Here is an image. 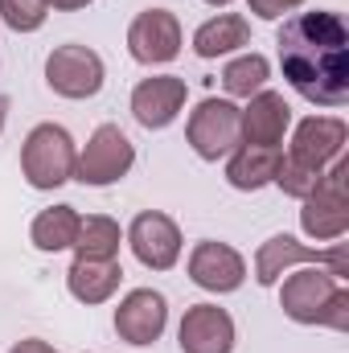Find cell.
I'll return each mask as SVG.
<instances>
[{
	"instance_id": "6da1fadb",
	"label": "cell",
	"mask_w": 349,
	"mask_h": 353,
	"mask_svg": "<svg viewBox=\"0 0 349 353\" xmlns=\"http://www.w3.org/2000/svg\"><path fill=\"white\" fill-rule=\"evenodd\" d=\"M283 79L317 107H341L349 99V29L337 12H300L283 21L279 37Z\"/></svg>"
},
{
	"instance_id": "7a4b0ae2",
	"label": "cell",
	"mask_w": 349,
	"mask_h": 353,
	"mask_svg": "<svg viewBox=\"0 0 349 353\" xmlns=\"http://www.w3.org/2000/svg\"><path fill=\"white\" fill-rule=\"evenodd\" d=\"M79 165V152H74V140L66 128L58 123H37L29 136H25V148H21V169L25 181L33 189H58L62 181L74 176Z\"/></svg>"
},
{
	"instance_id": "3957f363",
	"label": "cell",
	"mask_w": 349,
	"mask_h": 353,
	"mask_svg": "<svg viewBox=\"0 0 349 353\" xmlns=\"http://www.w3.org/2000/svg\"><path fill=\"white\" fill-rule=\"evenodd\" d=\"M349 161L337 157L333 169H325L317 189L304 197L300 226L308 239H341L349 230Z\"/></svg>"
},
{
	"instance_id": "277c9868",
	"label": "cell",
	"mask_w": 349,
	"mask_h": 353,
	"mask_svg": "<svg viewBox=\"0 0 349 353\" xmlns=\"http://www.w3.org/2000/svg\"><path fill=\"white\" fill-rule=\"evenodd\" d=\"M185 136L201 161L230 157L243 144V107H235L230 99H201L197 111L189 115Z\"/></svg>"
},
{
	"instance_id": "5b68a950",
	"label": "cell",
	"mask_w": 349,
	"mask_h": 353,
	"mask_svg": "<svg viewBox=\"0 0 349 353\" xmlns=\"http://www.w3.org/2000/svg\"><path fill=\"white\" fill-rule=\"evenodd\" d=\"M325 267L329 275H337V279H346L349 275V255L346 247L337 243V247H329V251H317V247H304V243H296V239H288V234H275V239H267L259 247V255H255V279H259L263 288H271L279 275H288L292 267Z\"/></svg>"
},
{
	"instance_id": "8992f818",
	"label": "cell",
	"mask_w": 349,
	"mask_h": 353,
	"mask_svg": "<svg viewBox=\"0 0 349 353\" xmlns=\"http://www.w3.org/2000/svg\"><path fill=\"white\" fill-rule=\"evenodd\" d=\"M132 161H136L132 140L115 123H103V128H94V136L87 140V148H83V157L74 165V176L83 185H111V181L128 176Z\"/></svg>"
},
{
	"instance_id": "52a82bcc",
	"label": "cell",
	"mask_w": 349,
	"mask_h": 353,
	"mask_svg": "<svg viewBox=\"0 0 349 353\" xmlns=\"http://www.w3.org/2000/svg\"><path fill=\"white\" fill-rule=\"evenodd\" d=\"M46 83L62 99H90L103 87V58L87 46H58L46 62Z\"/></svg>"
},
{
	"instance_id": "ba28073f",
	"label": "cell",
	"mask_w": 349,
	"mask_h": 353,
	"mask_svg": "<svg viewBox=\"0 0 349 353\" xmlns=\"http://www.w3.org/2000/svg\"><path fill=\"white\" fill-rule=\"evenodd\" d=\"M346 136H349V128L341 123V119H333V115H312V119H304V123L296 128L288 161H292V165H300V169L325 173V169L341 157Z\"/></svg>"
},
{
	"instance_id": "9c48e42d",
	"label": "cell",
	"mask_w": 349,
	"mask_h": 353,
	"mask_svg": "<svg viewBox=\"0 0 349 353\" xmlns=\"http://www.w3.org/2000/svg\"><path fill=\"white\" fill-rule=\"evenodd\" d=\"M128 50L136 62L144 66H161V62H173L181 54V25L169 8H148L132 21L128 29Z\"/></svg>"
},
{
	"instance_id": "30bf717a",
	"label": "cell",
	"mask_w": 349,
	"mask_h": 353,
	"mask_svg": "<svg viewBox=\"0 0 349 353\" xmlns=\"http://www.w3.org/2000/svg\"><path fill=\"white\" fill-rule=\"evenodd\" d=\"M128 243H132V255L152 271H169L181 259V230L169 214H157V210H144L136 214L132 230H128Z\"/></svg>"
},
{
	"instance_id": "8fae6325",
	"label": "cell",
	"mask_w": 349,
	"mask_h": 353,
	"mask_svg": "<svg viewBox=\"0 0 349 353\" xmlns=\"http://www.w3.org/2000/svg\"><path fill=\"white\" fill-rule=\"evenodd\" d=\"M333 296H337V275H329L321 267H304V271H296V275L283 279L279 308L292 321H300V325H321Z\"/></svg>"
},
{
	"instance_id": "7c38bea8",
	"label": "cell",
	"mask_w": 349,
	"mask_h": 353,
	"mask_svg": "<svg viewBox=\"0 0 349 353\" xmlns=\"http://www.w3.org/2000/svg\"><path fill=\"white\" fill-rule=\"evenodd\" d=\"M165 321H169L165 296L152 292V288L128 292L123 304L115 308V333H119L128 345H152V341L165 333Z\"/></svg>"
},
{
	"instance_id": "4fadbf2b",
	"label": "cell",
	"mask_w": 349,
	"mask_h": 353,
	"mask_svg": "<svg viewBox=\"0 0 349 353\" xmlns=\"http://www.w3.org/2000/svg\"><path fill=\"white\" fill-rule=\"evenodd\" d=\"M181 353H230L235 350V321L218 304H193L181 316Z\"/></svg>"
},
{
	"instance_id": "5bb4252c",
	"label": "cell",
	"mask_w": 349,
	"mask_h": 353,
	"mask_svg": "<svg viewBox=\"0 0 349 353\" xmlns=\"http://www.w3.org/2000/svg\"><path fill=\"white\" fill-rule=\"evenodd\" d=\"M189 275L206 292H235L247 279V263L226 243H197L189 255Z\"/></svg>"
},
{
	"instance_id": "9a60e30c",
	"label": "cell",
	"mask_w": 349,
	"mask_h": 353,
	"mask_svg": "<svg viewBox=\"0 0 349 353\" xmlns=\"http://www.w3.org/2000/svg\"><path fill=\"white\" fill-rule=\"evenodd\" d=\"M185 79L177 74H161V79H144L132 90V115L140 128H169L177 111L185 107Z\"/></svg>"
},
{
	"instance_id": "2e32d148",
	"label": "cell",
	"mask_w": 349,
	"mask_h": 353,
	"mask_svg": "<svg viewBox=\"0 0 349 353\" xmlns=\"http://www.w3.org/2000/svg\"><path fill=\"white\" fill-rule=\"evenodd\" d=\"M288 123H292L288 99L279 90H259V94H251V107L243 111V140L263 144V148H279Z\"/></svg>"
},
{
	"instance_id": "e0dca14e",
	"label": "cell",
	"mask_w": 349,
	"mask_h": 353,
	"mask_svg": "<svg viewBox=\"0 0 349 353\" xmlns=\"http://www.w3.org/2000/svg\"><path fill=\"white\" fill-rule=\"evenodd\" d=\"M123 279V267L115 259H74V267L66 271V283H70V296L83 300V304H103L115 296Z\"/></svg>"
},
{
	"instance_id": "ac0fdd59",
	"label": "cell",
	"mask_w": 349,
	"mask_h": 353,
	"mask_svg": "<svg viewBox=\"0 0 349 353\" xmlns=\"http://www.w3.org/2000/svg\"><path fill=\"white\" fill-rule=\"evenodd\" d=\"M283 152L279 148H263V144H239L230 165H226V181L235 189H263L267 181H275Z\"/></svg>"
},
{
	"instance_id": "d6986e66",
	"label": "cell",
	"mask_w": 349,
	"mask_h": 353,
	"mask_svg": "<svg viewBox=\"0 0 349 353\" xmlns=\"http://www.w3.org/2000/svg\"><path fill=\"white\" fill-rule=\"evenodd\" d=\"M247 41H251V25H247V17H239V12H222V17L206 21V25L193 33L197 58H218V54H230V50H239V46H247Z\"/></svg>"
},
{
	"instance_id": "ffe728a7",
	"label": "cell",
	"mask_w": 349,
	"mask_h": 353,
	"mask_svg": "<svg viewBox=\"0 0 349 353\" xmlns=\"http://www.w3.org/2000/svg\"><path fill=\"white\" fill-rule=\"evenodd\" d=\"M79 214H74V205H54V210H41L37 218H33V247L37 251H66V247H74V239H79Z\"/></svg>"
},
{
	"instance_id": "44dd1931",
	"label": "cell",
	"mask_w": 349,
	"mask_h": 353,
	"mask_svg": "<svg viewBox=\"0 0 349 353\" xmlns=\"http://www.w3.org/2000/svg\"><path fill=\"white\" fill-rule=\"evenodd\" d=\"M79 259H115L119 255V226L103 214H90L79 222V239H74Z\"/></svg>"
},
{
	"instance_id": "7402d4cb",
	"label": "cell",
	"mask_w": 349,
	"mask_h": 353,
	"mask_svg": "<svg viewBox=\"0 0 349 353\" xmlns=\"http://www.w3.org/2000/svg\"><path fill=\"white\" fill-rule=\"evenodd\" d=\"M267 58L263 54H243V58H235L226 70H222V87L226 94H239V99H251V94H259L263 83H267Z\"/></svg>"
},
{
	"instance_id": "603a6c76",
	"label": "cell",
	"mask_w": 349,
	"mask_h": 353,
	"mask_svg": "<svg viewBox=\"0 0 349 353\" xmlns=\"http://www.w3.org/2000/svg\"><path fill=\"white\" fill-rule=\"evenodd\" d=\"M46 0H0V17H4V25L8 29H17V33H33V29H41L46 25Z\"/></svg>"
},
{
	"instance_id": "cb8c5ba5",
	"label": "cell",
	"mask_w": 349,
	"mask_h": 353,
	"mask_svg": "<svg viewBox=\"0 0 349 353\" xmlns=\"http://www.w3.org/2000/svg\"><path fill=\"white\" fill-rule=\"evenodd\" d=\"M317 181H321V173H312V169H300V165H292L288 157L279 161V173H275V185L283 189V193H292V197H308L312 189H317Z\"/></svg>"
},
{
	"instance_id": "d4e9b609",
	"label": "cell",
	"mask_w": 349,
	"mask_h": 353,
	"mask_svg": "<svg viewBox=\"0 0 349 353\" xmlns=\"http://www.w3.org/2000/svg\"><path fill=\"white\" fill-rule=\"evenodd\" d=\"M321 325H329V329H349V292L346 288H337V296L329 300V308H325V321Z\"/></svg>"
},
{
	"instance_id": "484cf974",
	"label": "cell",
	"mask_w": 349,
	"mask_h": 353,
	"mask_svg": "<svg viewBox=\"0 0 349 353\" xmlns=\"http://www.w3.org/2000/svg\"><path fill=\"white\" fill-rule=\"evenodd\" d=\"M251 4V12L263 17V21H275V17H283V12H292V8H300L304 0H247Z\"/></svg>"
},
{
	"instance_id": "4316f807",
	"label": "cell",
	"mask_w": 349,
	"mask_h": 353,
	"mask_svg": "<svg viewBox=\"0 0 349 353\" xmlns=\"http://www.w3.org/2000/svg\"><path fill=\"white\" fill-rule=\"evenodd\" d=\"M8 353H54V345H50V341H37V337H29V341H17Z\"/></svg>"
},
{
	"instance_id": "83f0119b",
	"label": "cell",
	"mask_w": 349,
	"mask_h": 353,
	"mask_svg": "<svg viewBox=\"0 0 349 353\" xmlns=\"http://www.w3.org/2000/svg\"><path fill=\"white\" fill-rule=\"evenodd\" d=\"M90 0H46V8H62V12H74V8H87Z\"/></svg>"
},
{
	"instance_id": "f1b7e54d",
	"label": "cell",
	"mask_w": 349,
	"mask_h": 353,
	"mask_svg": "<svg viewBox=\"0 0 349 353\" xmlns=\"http://www.w3.org/2000/svg\"><path fill=\"white\" fill-rule=\"evenodd\" d=\"M4 115H8V99L0 94V128H4Z\"/></svg>"
},
{
	"instance_id": "f546056e",
	"label": "cell",
	"mask_w": 349,
	"mask_h": 353,
	"mask_svg": "<svg viewBox=\"0 0 349 353\" xmlns=\"http://www.w3.org/2000/svg\"><path fill=\"white\" fill-rule=\"evenodd\" d=\"M206 4H214V8H218V4H230V0H206Z\"/></svg>"
}]
</instances>
